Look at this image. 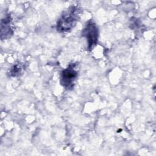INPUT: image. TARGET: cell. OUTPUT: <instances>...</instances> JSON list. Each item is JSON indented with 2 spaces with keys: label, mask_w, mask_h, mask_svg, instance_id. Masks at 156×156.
Returning a JSON list of instances; mask_svg holds the SVG:
<instances>
[{
  "label": "cell",
  "mask_w": 156,
  "mask_h": 156,
  "mask_svg": "<svg viewBox=\"0 0 156 156\" xmlns=\"http://www.w3.org/2000/svg\"><path fill=\"white\" fill-rule=\"evenodd\" d=\"M77 20V9L73 7L62 15L58 21L57 29L59 32H68L74 27Z\"/></svg>",
  "instance_id": "1"
},
{
  "label": "cell",
  "mask_w": 156,
  "mask_h": 156,
  "mask_svg": "<svg viewBox=\"0 0 156 156\" xmlns=\"http://www.w3.org/2000/svg\"><path fill=\"white\" fill-rule=\"evenodd\" d=\"M82 35L87 40L88 48L93 47L96 44L98 38V30L96 24L91 21L88 23L82 31Z\"/></svg>",
  "instance_id": "2"
},
{
  "label": "cell",
  "mask_w": 156,
  "mask_h": 156,
  "mask_svg": "<svg viewBox=\"0 0 156 156\" xmlns=\"http://www.w3.org/2000/svg\"><path fill=\"white\" fill-rule=\"evenodd\" d=\"M74 67V64L70 65L62 73L60 82L61 84L66 88L69 89V88L73 87V82L76 79L77 73L75 70Z\"/></svg>",
  "instance_id": "3"
},
{
  "label": "cell",
  "mask_w": 156,
  "mask_h": 156,
  "mask_svg": "<svg viewBox=\"0 0 156 156\" xmlns=\"http://www.w3.org/2000/svg\"><path fill=\"white\" fill-rule=\"evenodd\" d=\"M1 38L4 35V38L9 37L12 35V32L10 26V18L7 17L5 19H2L1 21Z\"/></svg>",
  "instance_id": "4"
},
{
  "label": "cell",
  "mask_w": 156,
  "mask_h": 156,
  "mask_svg": "<svg viewBox=\"0 0 156 156\" xmlns=\"http://www.w3.org/2000/svg\"><path fill=\"white\" fill-rule=\"evenodd\" d=\"M20 70H21L20 67L19 68L18 66L15 65V66H13V68L12 69L10 73H11V74H13V73H14L13 76H16V74H17L18 73L20 72Z\"/></svg>",
  "instance_id": "5"
}]
</instances>
